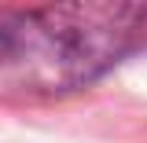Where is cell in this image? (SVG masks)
Instances as JSON below:
<instances>
[{
	"label": "cell",
	"instance_id": "obj_1",
	"mask_svg": "<svg viewBox=\"0 0 147 143\" xmlns=\"http://www.w3.org/2000/svg\"><path fill=\"white\" fill-rule=\"evenodd\" d=\"M144 7L55 4L0 22V73L22 92H77L132 48Z\"/></svg>",
	"mask_w": 147,
	"mask_h": 143
}]
</instances>
